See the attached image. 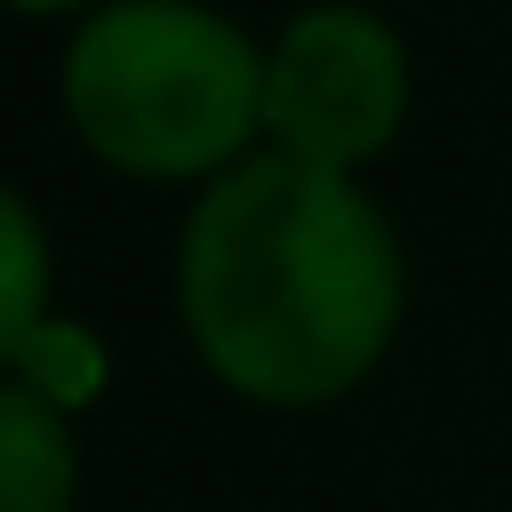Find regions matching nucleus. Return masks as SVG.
Masks as SVG:
<instances>
[{"label":"nucleus","instance_id":"nucleus-7","mask_svg":"<svg viewBox=\"0 0 512 512\" xmlns=\"http://www.w3.org/2000/svg\"><path fill=\"white\" fill-rule=\"evenodd\" d=\"M16 8H72V0H16Z\"/></svg>","mask_w":512,"mask_h":512},{"label":"nucleus","instance_id":"nucleus-2","mask_svg":"<svg viewBox=\"0 0 512 512\" xmlns=\"http://www.w3.org/2000/svg\"><path fill=\"white\" fill-rule=\"evenodd\" d=\"M72 128L144 176H184L264 120V56L208 0H104L64 48Z\"/></svg>","mask_w":512,"mask_h":512},{"label":"nucleus","instance_id":"nucleus-1","mask_svg":"<svg viewBox=\"0 0 512 512\" xmlns=\"http://www.w3.org/2000/svg\"><path fill=\"white\" fill-rule=\"evenodd\" d=\"M176 304L216 376L256 400L344 392L400 320V248L384 208L320 160H232L184 216Z\"/></svg>","mask_w":512,"mask_h":512},{"label":"nucleus","instance_id":"nucleus-3","mask_svg":"<svg viewBox=\"0 0 512 512\" xmlns=\"http://www.w3.org/2000/svg\"><path fill=\"white\" fill-rule=\"evenodd\" d=\"M400 104H408V48L360 0H320L288 16L280 40L264 48V128L296 160L352 168L384 152Z\"/></svg>","mask_w":512,"mask_h":512},{"label":"nucleus","instance_id":"nucleus-5","mask_svg":"<svg viewBox=\"0 0 512 512\" xmlns=\"http://www.w3.org/2000/svg\"><path fill=\"white\" fill-rule=\"evenodd\" d=\"M40 296H48L40 216L24 208L16 184H0V360H16V344L40 328Z\"/></svg>","mask_w":512,"mask_h":512},{"label":"nucleus","instance_id":"nucleus-4","mask_svg":"<svg viewBox=\"0 0 512 512\" xmlns=\"http://www.w3.org/2000/svg\"><path fill=\"white\" fill-rule=\"evenodd\" d=\"M72 424L24 376L0 384V512H72Z\"/></svg>","mask_w":512,"mask_h":512},{"label":"nucleus","instance_id":"nucleus-6","mask_svg":"<svg viewBox=\"0 0 512 512\" xmlns=\"http://www.w3.org/2000/svg\"><path fill=\"white\" fill-rule=\"evenodd\" d=\"M16 368H24V384L48 392V400H88V392L104 384V352H96V336H88L80 320H40V328L16 344Z\"/></svg>","mask_w":512,"mask_h":512}]
</instances>
